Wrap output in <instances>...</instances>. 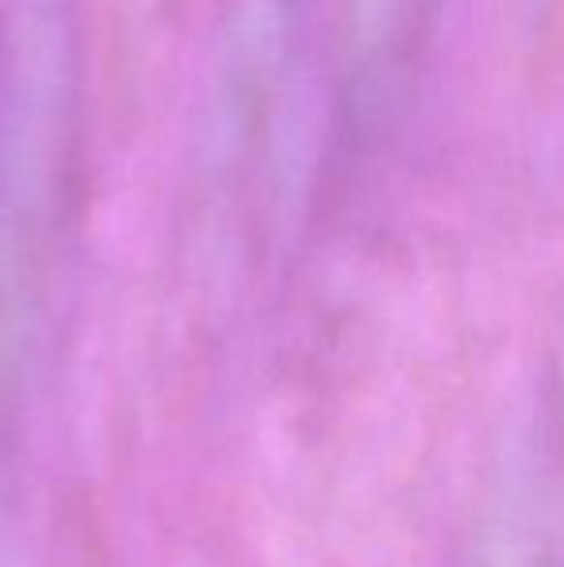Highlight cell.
I'll return each mask as SVG.
<instances>
[{
    "label": "cell",
    "instance_id": "cell-1",
    "mask_svg": "<svg viewBox=\"0 0 564 567\" xmlns=\"http://www.w3.org/2000/svg\"><path fill=\"white\" fill-rule=\"evenodd\" d=\"M82 0H0V293L35 275L78 163Z\"/></svg>",
    "mask_w": 564,
    "mask_h": 567
},
{
    "label": "cell",
    "instance_id": "cell-2",
    "mask_svg": "<svg viewBox=\"0 0 564 567\" xmlns=\"http://www.w3.org/2000/svg\"><path fill=\"white\" fill-rule=\"evenodd\" d=\"M301 8V0H248V12H256L264 23H275V39L286 31V23L294 20V12Z\"/></svg>",
    "mask_w": 564,
    "mask_h": 567
},
{
    "label": "cell",
    "instance_id": "cell-3",
    "mask_svg": "<svg viewBox=\"0 0 564 567\" xmlns=\"http://www.w3.org/2000/svg\"><path fill=\"white\" fill-rule=\"evenodd\" d=\"M495 567H564V553H557V548H530V553H519Z\"/></svg>",
    "mask_w": 564,
    "mask_h": 567
}]
</instances>
